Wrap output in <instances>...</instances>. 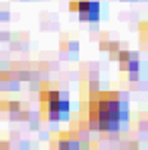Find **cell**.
I'll return each mask as SVG.
<instances>
[{"mask_svg": "<svg viewBox=\"0 0 148 150\" xmlns=\"http://www.w3.org/2000/svg\"><path fill=\"white\" fill-rule=\"evenodd\" d=\"M21 108H23V103H21V101H6V100H2V101H0V112L16 114V112H18Z\"/></svg>", "mask_w": 148, "mask_h": 150, "instance_id": "6", "label": "cell"}, {"mask_svg": "<svg viewBox=\"0 0 148 150\" xmlns=\"http://www.w3.org/2000/svg\"><path fill=\"white\" fill-rule=\"evenodd\" d=\"M69 114H71L69 96H63L59 100L51 101H41V118L47 122H65V120H69Z\"/></svg>", "mask_w": 148, "mask_h": 150, "instance_id": "2", "label": "cell"}, {"mask_svg": "<svg viewBox=\"0 0 148 150\" xmlns=\"http://www.w3.org/2000/svg\"><path fill=\"white\" fill-rule=\"evenodd\" d=\"M18 87H21V81L14 77L12 71H6V69L0 71V89H4V91H16Z\"/></svg>", "mask_w": 148, "mask_h": 150, "instance_id": "5", "label": "cell"}, {"mask_svg": "<svg viewBox=\"0 0 148 150\" xmlns=\"http://www.w3.org/2000/svg\"><path fill=\"white\" fill-rule=\"evenodd\" d=\"M0 150H12V146H10V142H8V140L0 142Z\"/></svg>", "mask_w": 148, "mask_h": 150, "instance_id": "10", "label": "cell"}, {"mask_svg": "<svg viewBox=\"0 0 148 150\" xmlns=\"http://www.w3.org/2000/svg\"><path fill=\"white\" fill-rule=\"evenodd\" d=\"M87 150H98V148H96V146H91V148H87Z\"/></svg>", "mask_w": 148, "mask_h": 150, "instance_id": "11", "label": "cell"}, {"mask_svg": "<svg viewBox=\"0 0 148 150\" xmlns=\"http://www.w3.org/2000/svg\"><path fill=\"white\" fill-rule=\"evenodd\" d=\"M83 118L85 120H114V122H122L128 126L130 122V105L128 100L120 96L118 91H89L87 103L83 108Z\"/></svg>", "mask_w": 148, "mask_h": 150, "instance_id": "1", "label": "cell"}, {"mask_svg": "<svg viewBox=\"0 0 148 150\" xmlns=\"http://www.w3.org/2000/svg\"><path fill=\"white\" fill-rule=\"evenodd\" d=\"M99 49H101V51H108V53L112 55V53H116V51L120 49V45H118L116 41H108V39H103V37H101V41H99Z\"/></svg>", "mask_w": 148, "mask_h": 150, "instance_id": "7", "label": "cell"}, {"mask_svg": "<svg viewBox=\"0 0 148 150\" xmlns=\"http://www.w3.org/2000/svg\"><path fill=\"white\" fill-rule=\"evenodd\" d=\"M140 37H142L144 41H148V21L140 25Z\"/></svg>", "mask_w": 148, "mask_h": 150, "instance_id": "8", "label": "cell"}, {"mask_svg": "<svg viewBox=\"0 0 148 150\" xmlns=\"http://www.w3.org/2000/svg\"><path fill=\"white\" fill-rule=\"evenodd\" d=\"M0 8H2V6H0Z\"/></svg>", "mask_w": 148, "mask_h": 150, "instance_id": "12", "label": "cell"}, {"mask_svg": "<svg viewBox=\"0 0 148 150\" xmlns=\"http://www.w3.org/2000/svg\"><path fill=\"white\" fill-rule=\"evenodd\" d=\"M136 128H138L140 132H148V120H138V122H136Z\"/></svg>", "mask_w": 148, "mask_h": 150, "instance_id": "9", "label": "cell"}, {"mask_svg": "<svg viewBox=\"0 0 148 150\" xmlns=\"http://www.w3.org/2000/svg\"><path fill=\"white\" fill-rule=\"evenodd\" d=\"M122 71H124V77H126L130 83H138V81H140V75H142V63H140V59L128 61L122 67Z\"/></svg>", "mask_w": 148, "mask_h": 150, "instance_id": "4", "label": "cell"}, {"mask_svg": "<svg viewBox=\"0 0 148 150\" xmlns=\"http://www.w3.org/2000/svg\"><path fill=\"white\" fill-rule=\"evenodd\" d=\"M77 14L81 23H98L101 18V4L96 0H77Z\"/></svg>", "mask_w": 148, "mask_h": 150, "instance_id": "3", "label": "cell"}]
</instances>
